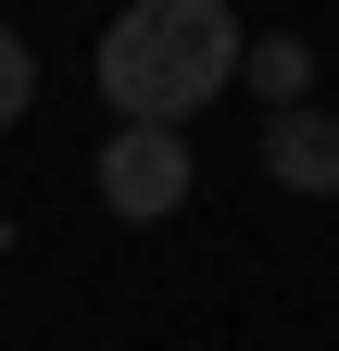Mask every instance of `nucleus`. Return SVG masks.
I'll return each instance as SVG.
<instances>
[{"label": "nucleus", "instance_id": "obj_5", "mask_svg": "<svg viewBox=\"0 0 339 351\" xmlns=\"http://www.w3.org/2000/svg\"><path fill=\"white\" fill-rule=\"evenodd\" d=\"M25 101H38V51L0 25V125H25Z\"/></svg>", "mask_w": 339, "mask_h": 351}, {"label": "nucleus", "instance_id": "obj_6", "mask_svg": "<svg viewBox=\"0 0 339 351\" xmlns=\"http://www.w3.org/2000/svg\"><path fill=\"white\" fill-rule=\"evenodd\" d=\"M0 251H13V213H0Z\"/></svg>", "mask_w": 339, "mask_h": 351}, {"label": "nucleus", "instance_id": "obj_4", "mask_svg": "<svg viewBox=\"0 0 339 351\" xmlns=\"http://www.w3.org/2000/svg\"><path fill=\"white\" fill-rule=\"evenodd\" d=\"M239 75H251V101H264V113H289V101L314 88V51H302V38H251Z\"/></svg>", "mask_w": 339, "mask_h": 351}, {"label": "nucleus", "instance_id": "obj_3", "mask_svg": "<svg viewBox=\"0 0 339 351\" xmlns=\"http://www.w3.org/2000/svg\"><path fill=\"white\" fill-rule=\"evenodd\" d=\"M264 176H277V189H302V201H339V113H327V101L264 113Z\"/></svg>", "mask_w": 339, "mask_h": 351}, {"label": "nucleus", "instance_id": "obj_2", "mask_svg": "<svg viewBox=\"0 0 339 351\" xmlns=\"http://www.w3.org/2000/svg\"><path fill=\"white\" fill-rule=\"evenodd\" d=\"M101 201L126 213V226H163V213L189 201V138L176 125H113L101 138Z\"/></svg>", "mask_w": 339, "mask_h": 351}, {"label": "nucleus", "instance_id": "obj_1", "mask_svg": "<svg viewBox=\"0 0 339 351\" xmlns=\"http://www.w3.org/2000/svg\"><path fill=\"white\" fill-rule=\"evenodd\" d=\"M239 51H251V38H239L226 0H139V13L101 25L89 75H101L113 125H176V138H189V113L239 88Z\"/></svg>", "mask_w": 339, "mask_h": 351}]
</instances>
